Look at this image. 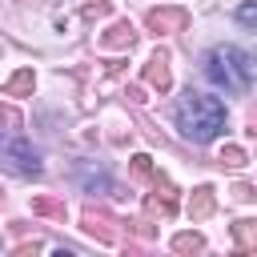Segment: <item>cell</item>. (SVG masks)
Wrapping results in <instances>:
<instances>
[{
	"mask_svg": "<svg viewBox=\"0 0 257 257\" xmlns=\"http://www.w3.org/2000/svg\"><path fill=\"white\" fill-rule=\"evenodd\" d=\"M177 128H181V137L185 141H193V145H209V141H217L221 133H225V124H229V112H225V104L217 100V96H209V92H185L181 100H177Z\"/></svg>",
	"mask_w": 257,
	"mask_h": 257,
	"instance_id": "1",
	"label": "cell"
},
{
	"mask_svg": "<svg viewBox=\"0 0 257 257\" xmlns=\"http://www.w3.org/2000/svg\"><path fill=\"white\" fill-rule=\"evenodd\" d=\"M205 76L225 92H249V84L257 76V60H253V52H245L237 44H217L205 52Z\"/></svg>",
	"mask_w": 257,
	"mask_h": 257,
	"instance_id": "2",
	"label": "cell"
},
{
	"mask_svg": "<svg viewBox=\"0 0 257 257\" xmlns=\"http://www.w3.org/2000/svg\"><path fill=\"white\" fill-rule=\"evenodd\" d=\"M4 161H8V169L20 173V177H40V173H44L40 153H36L24 137H8V141H4Z\"/></svg>",
	"mask_w": 257,
	"mask_h": 257,
	"instance_id": "3",
	"label": "cell"
},
{
	"mask_svg": "<svg viewBox=\"0 0 257 257\" xmlns=\"http://www.w3.org/2000/svg\"><path fill=\"white\" fill-rule=\"evenodd\" d=\"M185 24H189V12H185L181 4H161V8H149V12H145V28L157 32V36H165V32H185Z\"/></svg>",
	"mask_w": 257,
	"mask_h": 257,
	"instance_id": "4",
	"label": "cell"
},
{
	"mask_svg": "<svg viewBox=\"0 0 257 257\" xmlns=\"http://www.w3.org/2000/svg\"><path fill=\"white\" fill-rule=\"evenodd\" d=\"M177 205H181V201H177V189L157 173V177H153V193L145 197V209H149L153 217H173V213H177Z\"/></svg>",
	"mask_w": 257,
	"mask_h": 257,
	"instance_id": "5",
	"label": "cell"
},
{
	"mask_svg": "<svg viewBox=\"0 0 257 257\" xmlns=\"http://www.w3.org/2000/svg\"><path fill=\"white\" fill-rule=\"evenodd\" d=\"M80 229H84L88 237H96L100 245H112V241H116V221H112L104 209H92V205H88V209L80 213Z\"/></svg>",
	"mask_w": 257,
	"mask_h": 257,
	"instance_id": "6",
	"label": "cell"
},
{
	"mask_svg": "<svg viewBox=\"0 0 257 257\" xmlns=\"http://www.w3.org/2000/svg\"><path fill=\"white\" fill-rule=\"evenodd\" d=\"M145 80H149L157 92H169V88H173V76H169V52H165V48L149 56V64H145Z\"/></svg>",
	"mask_w": 257,
	"mask_h": 257,
	"instance_id": "7",
	"label": "cell"
},
{
	"mask_svg": "<svg viewBox=\"0 0 257 257\" xmlns=\"http://www.w3.org/2000/svg\"><path fill=\"white\" fill-rule=\"evenodd\" d=\"M133 44H137V28L128 20H116L100 32V48H133Z\"/></svg>",
	"mask_w": 257,
	"mask_h": 257,
	"instance_id": "8",
	"label": "cell"
},
{
	"mask_svg": "<svg viewBox=\"0 0 257 257\" xmlns=\"http://www.w3.org/2000/svg\"><path fill=\"white\" fill-rule=\"evenodd\" d=\"M213 209H217L213 185H197V189H193V197H189V217H193V221H205Z\"/></svg>",
	"mask_w": 257,
	"mask_h": 257,
	"instance_id": "9",
	"label": "cell"
},
{
	"mask_svg": "<svg viewBox=\"0 0 257 257\" xmlns=\"http://www.w3.org/2000/svg\"><path fill=\"white\" fill-rule=\"evenodd\" d=\"M76 177H80V189H84V193H112V181H108V173H104V169H96V173H92L88 165H80V173H76Z\"/></svg>",
	"mask_w": 257,
	"mask_h": 257,
	"instance_id": "10",
	"label": "cell"
},
{
	"mask_svg": "<svg viewBox=\"0 0 257 257\" xmlns=\"http://www.w3.org/2000/svg\"><path fill=\"white\" fill-rule=\"evenodd\" d=\"M36 88V76H32V68H20V72H12L8 80H4V96H28Z\"/></svg>",
	"mask_w": 257,
	"mask_h": 257,
	"instance_id": "11",
	"label": "cell"
},
{
	"mask_svg": "<svg viewBox=\"0 0 257 257\" xmlns=\"http://www.w3.org/2000/svg\"><path fill=\"white\" fill-rule=\"evenodd\" d=\"M233 241H237V249L253 253L257 249V221H237L233 225Z\"/></svg>",
	"mask_w": 257,
	"mask_h": 257,
	"instance_id": "12",
	"label": "cell"
},
{
	"mask_svg": "<svg viewBox=\"0 0 257 257\" xmlns=\"http://www.w3.org/2000/svg\"><path fill=\"white\" fill-rule=\"evenodd\" d=\"M32 213L52 217V221H64V201H56V197H36V201H32Z\"/></svg>",
	"mask_w": 257,
	"mask_h": 257,
	"instance_id": "13",
	"label": "cell"
},
{
	"mask_svg": "<svg viewBox=\"0 0 257 257\" xmlns=\"http://www.w3.org/2000/svg\"><path fill=\"white\" fill-rule=\"evenodd\" d=\"M205 249V237L193 229V233H177L173 237V253H201Z\"/></svg>",
	"mask_w": 257,
	"mask_h": 257,
	"instance_id": "14",
	"label": "cell"
},
{
	"mask_svg": "<svg viewBox=\"0 0 257 257\" xmlns=\"http://www.w3.org/2000/svg\"><path fill=\"white\" fill-rule=\"evenodd\" d=\"M133 177H141V181H153V177H157V173H153V157L137 153V157H133Z\"/></svg>",
	"mask_w": 257,
	"mask_h": 257,
	"instance_id": "15",
	"label": "cell"
},
{
	"mask_svg": "<svg viewBox=\"0 0 257 257\" xmlns=\"http://www.w3.org/2000/svg\"><path fill=\"white\" fill-rule=\"evenodd\" d=\"M221 165H229V169H241V165H245V149H237V145H225V149H221Z\"/></svg>",
	"mask_w": 257,
	"mask_h": 257,
	"instance_id": "16",
	"label": "cell"
},
{
	"mask_svg": "<svg viewBox=\"0 0 257 257\" xmlns=\"http://www.w3.org/2000/svg\"><path fill=\"white\" fill-rule=\"evenodd\" d=\"M237 20H241V24H249V28H257V0L237 4Z\"/></svg>",
	"mask_w": 257,
	"mask_h": 257,
	"instance_id": "17",
	"label": "cell"
},
{
	"mask_svg": "<svg viewBox=\"0 0 257 257\" xmlns=\"http://www.w3.org/2000/svg\"><path fill=\"white\" fill-rule=\"evenodd\" d=\"M40 249H44L40 241H28V245H16V249H12V257H28V253H40Z\"/></svg>",
	"mask_w": 257,
	"mask_h": 257,
	"instance_id": "18",
	"label": "cell"
},
{
	"mask_svg": "<svg viewBox=\"0 0 257 257\" xmlns=\"http://www.w3.org/2000/svg\"><path fill=\"white\" fill-rule=\"evenodd\" d=\"M92 16H108V4H104V0H100V4H88V8H84V20H92Z\"/></svg>",
	"mask_w": 257,
	"mask_h": 257,
	"instance_id": "19",
	"label": "cell"
},
{
	"mask_svg": "<svg viewBox=\"0 0 257 257\" xmlns=\"http://www.w3.org/2000/svg\"><path fill=\"white\" fill-rule=\"evenodd\" d=\"M233 197L237 201H253V185H233Z\"/></svg>",
	"mask_w": 257,
	"mask_h": 257,
	"instance_id": "20",
	"label": "cell"
}]
</instances>
